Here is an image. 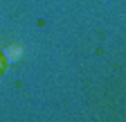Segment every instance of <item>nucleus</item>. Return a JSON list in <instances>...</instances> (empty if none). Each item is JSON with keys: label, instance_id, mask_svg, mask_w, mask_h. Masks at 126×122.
Masks as SVG:
<instances>
[{"label": "nucleus", "instance_id": "nucleus-1", "mask_svg": "<svg viewBox=\"0 0 126 122\" xmlns=\"http://www.w3.org/2000/svg\"><path fill=\"white\" fill-rule=\"evenodd\" d=\"M2 54H5V61H7V63H16V61L23 57V48H20L18 43H14V45H7Z\"/></svg>", "mask_w": 126, "mask_h": 122}, {"label": "nucleus", "instance_id": "nucleus-2", "mask_svg": "<svg viewBox=\"0 0 126 122\" xmlns=\"http://www.w3.org/2000/svg\"><path fill=\"white\" fill-rule=\"evenodd\" d=\"M0 68H2V61H0Z\"/></svg>", "mask_w": 126, "mask_h": 122}]
</instances>
